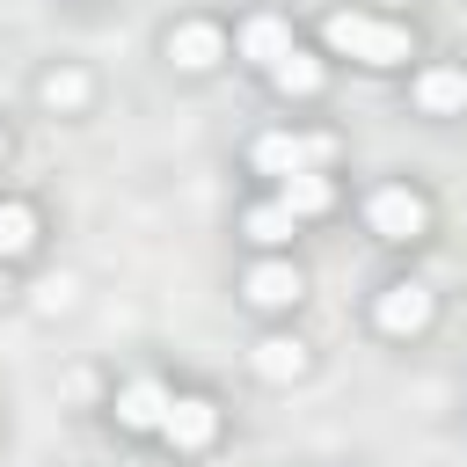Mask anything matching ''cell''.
Masks as SVG:
<instances>
[{
  "label": "cell",
  "instance_id": "ac0fdd59",
  "mask_svg": "<svg viewBox=\"0 0 467 467\" xmlns=\"http://www.w3.org/2000/svg\"><path fill=\"white\" fill-rule=\"evenodd\" d=\"M0 292H7V277H0Z\"/></svg>",
  "mask_w": 467,
  "mask_h": 467
},
{
  "label": "cell",
  "instance_id": "6da1fadb",
  "mask_svg": "<svg viewBox=\"0 0 467 467\" xmlns=\"http://www.w3.org/2000/svg\"><path fill=\"white\" fill-rule=\"evenodd\" d=\"M321 36H328V51H343V58H358V66H401L409 51H416V36L401 29V22H379V15H328L321 22Z\"/></svg>",
  "mask_w": 467,
  "mask_h": 467
},
{
  "label": "cell",
  "instance_id": "8992f818",
  "mask_svg": "<svg viewBox=\"0 0 467 467\" xmlns=\"http://www.w3.org/2000/svg\"><path fill=\"white\" fill-rule=\"evenodd\" d=\"M372 321L387 336H416V328H431V292L423 285H387L379 306H372Z\"/></svg>",
  "mask_w": 467,
  "mask_h": 467
},
{
  "label": "cell",
  "instance_id": "52a82bcc",
  "mask_svg": "<svg viewBox=\"0 0 467 467\" xmlns=\"http://www.w3.org/2000/svg\"><path fill=\"white\" fill-rule=\"evenodd\" d=\"M241 292H248V306H292L299 292H306V277L292 270V263H277V255H263L248 277H241Z\"/></svg>",
  "mask_w": 467,
  "mask_h": 467
},
{
  "label": "cell",
  "instance_id": "8fae6325",
  "mask_svg": "<svg viewBox=\"0 0 467 467\" xmlns=\"http://www.w3.org/2000/svg\"><path fill=\"white\" fill-rule=\"evenodd\" d=\"M277 204H285L292 219H314V212H328V204H336V182H328L321 168H306V175H285Z\"/></svg>",
  "mask_w": 467,
  "mask_h": 467
},
{
  "label": "cell",
  "instance_id": "3957f363",
  "mask_svg": "<svg viewBox=\"0 0 467 467\" xmlns=\"http://www.w3.org/2000/svg\"><path fill=\"white\" fill-rule=\"evenodd\" d=\"M365 219H372V234H379V241H416V234L431 226V204H423L416 190L387 182V190H372V197H365Z\"/></svg>",
  "mask_w": 467,
  "mask_h": 467
},
{
  "label": "cell",
  "instance_id": "ba28073f",
  "mask_svg": "<svg viewBox=\"0 0 467 467\" xmlns=\"http://www.w3.org/2000/svg\"><path fill=\"white\" fill-rule=\"evenodd\" d=\"M285 51H292V22H285V15H248V22H241V58H248V66L270 73Z\"/></svg>",
  "mask_w": 467,
  "mask_h": 467
},
{
  "label": "cell",
  "instance_id": "30bf717a",
  "mask_svg": "<svg viewBox=\"0 0 467 467\" xmlns=\"http://www.w3.org/2000/svg\"><path fill=\"white\" fill-rule=\"evenodd\" d=\"M416 102H423L431 117L467 109V73H460V66H431V73H416Z\"/></svg>",
  "mask_w": 467,
  "mask_h": 467
},
{
  "label": "cell",
  "instance_id": "277c9868",
  "mask_svg": "<svg viewBox=\"0 0 467 467\" xmlns=\"http://www.w3.org/2000/svg\"><path fill=\"white\" fill-rule=\"evenodd\" d=\"M161 438H168L175 452H204V445L219 438V401H204V394H182V401H168V416H161Z\"/></svg>",
  "mask_w": 467,
  "mask_h": 467
},
{
  "label": "cell",
  "instance_id": "7c38bea8",
  "mask_svg": "<svg viewBox=\"0 0 467 467\" xmlns=\"http://www.w3.org/2000/svg\"><path fill=\"white\" fill-rule=\"evenodd\" d=\"M255 372L263 379H299L306 372V343L299 336H263L255 343Z\"/></svg>",
  "mask_w": 467,
  "mask_h": 467
},
{
  "label": "cell",
  "instance_id": "5b68a950",
  "mask_svg": "<svg viewBox=\"0 0 467 467\" xmlns=\"http://www.w3.org/2000/svg\"><path fill=\"white\" fill-rule=\"evenodd\" d=\"M168 58H175L182 73H212V66L226 58V29H219V22H175V29H168Z\"/></svg>",
  "mask_w": 467,
  "mask_h": 467
},
{
  "label": "cell",
  "instance_id": "9c48e42d",
  "mask_svg": "<svg viewBox=\"0 0 467 467\" xmlns=\"http://www.w3.org/2000/svg\"><path fill=\"white\" fill-rule=\"evenodd\" d=\"M168 401H175V394H168L161 379H131V387L117 394V423H124V431H161Z\"/></svg>",
  "mask_w": 467,
  "mask_h": 467
},
{
  "label": "cell",
  "instance_id": "9a60e30c",
  "mask_svg": "<svg viewBox=\"0 0 467 467\" xmlns=\"http://www.w3.org/2000/svg\"><path fill=\"white\" fill-rule=\"evenodd\" d=\"M44 109H80L88 102V73H73V66H58V73H44Z\"/></svg>",
  "mask_w": 467,
  "mask_h": 467
},
{
  "label": "cell",
  "instance_id": "2e32d148",
  "mask_svg": "<svg viewBox=\"0 0 467 467\" xmlns=\"http://www.w3.org/2000/svg\"><path fill=\"white\" fill-rule=\"evenodd\" d=\"M241 234H248V241H263V248H277V241L292 234V212H285V204L270 197V204H255V212L241 219Z\"/></svg>",
  "mask_w": 467,
  "mask_h": 467
},
{
  "label": "cell",
  "instance_id": "5bb4252c",
  "mask_svg": "<svg viewBox=\"0 0 467 467\" xmlns=\"http://www.w3.org/2000/svg\"><path fill=\"white\" fill-rule=\"evenodd\" d=\"M29 248H36V212L7 197V204H0V263H7V255H29Z\"/></svg>",
  "mask_w": 467,
  "mask_h": 467
},
{
  "label": "cell",
  "instance_id": "7a4b0ae2",
  "mask_svg": "<svg viewBox=\"0 0 467 467\" xmlns=\"http://www.w3.org/2000/svg\"><path fill=\"white\" fill-rule=\"evenodd\" d=\"M336 153V139H314V131H270V139H255V168L263 175H306V168H321Z\"/></svg>",
  "mask_w": 467,
  "mask_h": 467
},
{
  "label": "cell",
  "instance_id": "e0dca14e",
  "mask_svg": "<svg viewBox=\"0 0 467 467\" xmlns=\"http://www.w3.org/2000/svg\"><path fill=\"white\" fill-rule=\"evenodd\" d=\"M0 161H7V131H0Z\"/></svg>",
  "mask_w": 467,
  "mask_h": 467
},
{
  "label": "cell",
  "instance_id": "4fadbf2b",
  "mask_svg": "<svg viewBox=\"0 0 467 467\" xmlns=\"http://www.w3.org/2000/svg\"><path fill=\"white\" fill-rule=\"evenodd\" d=\"M270 80H277V95H321V80H328V73H321V58H306V51L292 44V51L270 66Z\"/></svg>",
  "mask_w": 467,
  "mask_h": 467
}]
</instances>
